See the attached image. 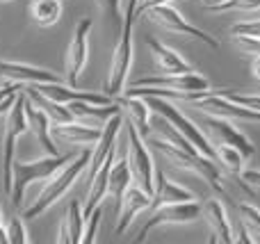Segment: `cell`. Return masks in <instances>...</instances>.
I'll list each match as a JSON object with an SVG mask.
<instances>
[{
	"label": "cell",
	"mask_w": 260,
	"mask_h": 244,
	"mask_svg": "<svg viewBox=\"0 0 260 244\" xmlns=\"http://www.w3.org/2000/svg\"><path fill=\"white\" fill-rule=\"evenodd\" d=\"M0 3H12V0H0Z\"/></svg>",
	"instance_id": "7bdbcfd3"
},
{
	"label": "cell",
	"mask_w": 260,
	"mask_h": 244,
	"mask_svg": "<svg viewBox=\"0 0 260 244\" xmlns=\"http://www.w3.org/2000/svg\"><path fill=\"white\" fill-rule=\"evenodd\" d=\"M197 105L201 112L210 114V117H224V119H249V121H260V110L247 108V105H240L229 100L226 96L219 94V89L210 91L206 98L197 100Z\"/></svg>",
	"instance_id": "7c38bea8"
},
{
	"label": "cell",
	"mask_w": 260,
	"mask_h": 244,
	"mask_svg": "<svg viewBox=\"0 0 260 244\" xmlns=\"http://www.w3.org/2000/svg\"><path fill=\"white\" fill-rule=\"evenodd\" d=\"M249 71H251V78L260 85V55H256L251 62V66H249Z\"/></svg>",
	"instance_id": "ab89813d"
},
{
	"label": "cell",
	"mask_w": 260,
	"mask_h": 244,
	"mask_svg": "<svg viewBox=\"0 0 260 244\" xmlns=\"http://www.w3.org/2000/svg\"><path fill=\"white\" fill-rule=\"evenodd\" d=\"M16 91H18V82H7V85H3L0 87V100L12 96V94H16Z\"/></svg>",
	"instance_id": "74e56055"
},
{
	"label": "cell",
	"mask_w": 260,
	"mask_h": 244,
	"mask_svg": "<svg viewBox=\"0 0 260 244\" xmlns=\"http://www.w3.org/2000/svg\"><path fill=\"white\" fill-rule=\"evenodd\" d=\"M231 9H238V12H258L260 9V0H226V3L210 7V12H231Z\"/></svg>",
	"instance_id": "1f68e13d"
},
{
	"label": "cell",
	"mask_w": 260,
	"mask_h": 244,
	"mask_svg": "<svg viewBox=\"0 0 260 244\" xmlns=\"http://www.w3.org/2000/svg\"><path fill=\"white\" fill-rule=\"evenodd\" d=\"M119 103L128 112V121L137 128L139 135L146 137L151 132V108L144 100V96H123Z\"/></svg>",
	"instance_id": "cb8c5ba5"
},
{
	"label": "cell",
	"mask_w": 260,
	"mask_h": 244,
	"mask_svg": "<svg viewBox=\"0 0 260 244\" xmlns=\"http://www.w3.org/2000/svg\"><path fill=\"white\" fill-rule=\"evenodd\" d=\"M242 178L247 185L251 187H260V169H242Z\"/></svg>",
	"instance_id": "8d00e7d4"
},
{
	"label": "cell",
	"mask_w": 260,
	"mask_h": 244,
	"mask_svg": "<svg viewBox=\"0 0 260 244\" xmlns=\"http://www.w3.org/2000/svg\"><path fill=\"white\" fill-rule=\"evenodd\" d=\"M37 91L46 98L55 100V103H73V100H85V103H94V105H110L114 103L108 94H91V91H80L73 85H62V82H41L35 85Z\"/></svg>",
	"instance_id": "4fadbf2b"
},
{
	"label": "cell",
	"mask_w": 260,
	"mask_h": 244,
	"mask_svg": "<svg viewBox=\"0 0 260 244\" xmlns=\"http://www.w3.org/2000/svg\"><path fill=\"white\" fill-rule=\"evenodd\" d=\"M101 217H103V210L94 208V213L85 219L87 226H85V235H82V244H94L96 242V231H99V224H101Z\"/></svg>",
	"instance_id": "d6a6232c"
},
{
	"label": "cell",
	"mask_w": 260,
	"mask_h": 244,
	"mask_svg": "<svg viewBox=\"0 0 260 244\" xmlns=\"http://www.w3.org/2000/svg\"><path fill=\"white\" fill-rule=\"evenodd\" d=\"M126 132H128V151H130L128 162L133 178L144 192H148L153 196V190H155V164H153V158L148 153L146 144H144V137L139 135L137 128L130 121H126Z\"/></svg>",
	"instance_id": "52a82bcc"
},
{
	"label": "cell",
	"mask_w": 260,
	"mask_h": 244,
	"mask_svg": "<svg viewBox=\"0 0 260 244\" xmlns=\"http://www.w3.org/2000/svg\"><path fill=\"white\" fill-rule=\"evenodd\" d=\"M240 222L247 235H251V242H260V210L251 203H240Z\"/></svg>",
	"instance_id": "f1b7e54d"
},
{
	"label": "cell",
	"mask_w": 260,
	"mask_h": 244,
	"mask_svg": "<svg viewBox=\"0 0 260 244\" xmlns=\"http://www.w3.org/2000/svg\"><path fill=\"white\" fill-rule=\"evenodd\" d=\"M233 34H251V37H260V21H242V23H235L231 27Z\"/></svg>",
	"instance_id": "d590c367"
},
{
	"label": "cell",
	"mask_w": 260,
	"mask_h": 244,
	"mask_svg": "<svg viewBox=\"0 0 260 244\" xmlns=\"http://www.w3.org/2000/svg\"><path fill=\"white\" fill-rule=\"evenodd\" d=\"M89 160H91V151L89 149H85L80 155H76V158H73L71 162L62 169V171L55 173L53 181H50L48 185L44 187V192L39 194V199H37L30 208H25L23 217L35 219V217H39V215H44L53 203H57V201L69 192V187H71L73 183L82 176V171L89 167Z\"/></svg>",
	"instance_id": "277c9868"
},
{
	"label": "cell",
	"mask_w": 260,
	"mask_h": 244,
	"mask_svg": "<svg viewBox=\"0 0 260 244\" xmlns=\"http://www.w3.org/2000/svg\"><path fill=\"white\" fill-rule=\"evenodd\" d=\"M148 18H151L155 25L165 27V30L169 32H178V34H187V37H194V39H201L203 44H208L210 48H219V39H215V37H210L208 32L199 30L197 25H192V23L187 21V18L183 16V14L178 12L176 7H171V3H165V5H153V7H148L146 12Z\"/></svg>",
	"instance_id": "9c48e42d"
},
{
	"label": "cell",
	"mask_w": 260,
	"mask_h": 244,
	"mask_svg": "<svg viewBox=\"0 0 260 244\" xmlns=\"http://www.w3.org/2000/svg\"><path fill=\"white\" fill-rule=\"evenodd\" d=\"M221 96H226L229 100L233 103H240V105H247V108H253V110H260V96H247V94H238V91H231V89H219Z\"/></svg>",
	"instance_id": "836d02e7"
},
{
	"label": "cell",
	"mask_w": 260,
	"mask_h": 244,
	"mask_svg": "<svg viewBox=\"0 0 260 244\" xmlns=\"http://www.w3.org/2000/svg\"><path fill=\"white\" fill-rule=\"evenodd\" d=\"M201 217V203L197 201H180V203H167L155 208V213L148 217V222L142 226L139 235L135 237V242H144L151 235L153 228L157 226H180V224H192Z\"/></svg>",
	"instance_id": "ba28073f"
},
{
	"label": "cell",
	"mask_w": 260,
	"mask_h": 244,
	"mask_svg": "<svg viewBox=\"0 0 260 244\" xmlns=\"http://www.w3.org/2000/svg\"><path fill=\"white\" fill-rule=\"evenodd\" d=\"M18 94V91H16ZM16 94H12V96H7V98H3L0 100V117H5V114L12 110V105H14V100H16Z\"/></svg>",
	"instance_id": "f35d334b"
},
{
	"label": "cell",
	"mask_w": 260,
	"mask_h": 244,
	"mask_svg": "<svg viewBox=\"0 0 260 244\" xmlns=\"http://www.w3.org/2000/svg\"><path fill=\"white\" fill-rule=\"evenodd\" d=\"M144 98H146V103H148V108H151L153 114L165 117L167 121H169L171 126L180 132V135H185L189 142H192L194 149H197L199 153H203L206 158L215 160V146L210 144V140H208V137L199 130V126H194V123L189 121V119L185 117L178 108H176V105H171L169 100H165L162 96H144Z\"/></svg>",
	"instance_id": "8992f818"
},
{
	"label": "cell",
	"mask_w": 260,
	"mask_h": 244,
	"mask_svg": "<svg viewBox=\"0 0 260 244\" xmlns=\"http://www.w3.org/2000/svg\"><path fill=\"white\" fill-rule=\"evenodd\" d=\"M0 242H7V228H5V217H3V210H0Z\"/></svg>",
	"instance_id": "60d3db41"
},
{
	"label": "cell",
	"mask_w": 260,
	"mask_h": 244,
	"mask_svg": "<svg viewBox=\"0 0 260 244\" xmlns=\"http://www.w3.org/2000/svg\"><path fill=\"white\" fill-rule=\"evenodd\" d=\"M206 126L210 128V130L215 132L221 142H224V144H231L233 149H238L244 158H251V155L256 153V146L251 144V140H249L242 130H238V126H235V123H231V119L210 117L206 121Z\"/></svg>",
	"instance_id": "ac0fdd59"
},
{
	"label": "cell",
	"mask_w": 260,
	"mask_h": 244,
	"mask_svg": "<svg viewBox=\"0 0 260 244\" xmlns=\"http://www.w3.org/2000/svg\"><path fill=\"white\" fill-rule=\"evenodd\" d=\"M82 235H85V215H82V205H80V201H71L67 208V215H64L57 242L80 244Z\"/></svg>",
	"instance_id": "603a6c76"
},
{
	"label": "cell",
	"mask_w": 260,
	"mask_h": 244,
	"mask_svg": "<svg viewBox=\"0 0 260 244\" xmlns=\"http://www.w3.org/2000/svg\"><path fill=\"white\" fill-rule=\"evenodd\" d=\"M153 203V196L148 192H144L139 185H130L121 199V205H119V222H117V235H123L128 231V226L133 224V219L137 217L142 210H148Z\"/></svg>",
	"instance_id": "2e32d148"
},
{
	"label": "cell",
	"mask_w": 260,
	"mask_h": 244,
	"mask_svg": "<svg viewBox=\"0 0 260 244\" xmlns=\"http://www.w3.org/2000/svg\"><path fill=\"white\" fill-rule=\"evenodd\" d=\"M76 155H46L39 160H14V183H12V203L21 205L23 196H25L27 185H32L35 181H48L57 171H62Z\"/></svg>",
	"instance_id": "3957f363"
},
{
	"label": "cell",
	"mask_w": 260,
	"mask_h": 244,
	"mask_svg": "<svg viewBox=\"0 0 260 244\" xmlns=\"http://www.w3.org/2000/svg\"><path fill=\"white\" fill-rule=\"evenodd\" d=\"M180 201H194V194L185 187L176 185V183L167 181L162 171H155V190H153V203L151 208H160L167 203H180Z\"/></svg>",
	"instance_id": "7402d4cb"
},
{
	"label": "cell",
	"mask_w": 260,
	"mask_h": 244,
	"mask_svg": "<svg viewBox=\"0 0 260 244\" xmlns=\"http://www.w3.org/2000/svg\"><path fill=\"white\" fill-rule=\"evenodd\" d=\"M151 146L167 160V162H171L178 169H185V171L199 173L217 194L226 196L224 187H221V173H219V169L215 167L212 158H206V155L199 153V151H185V149H180V146L171 144V142H167V140H153Z\"/></svg>",
	"instance_id": "7a4b0ae2"
},
{
	"label": "cell",
	"mask_w": 260,
	"mask_h": 244,
	"mask_svg": "<svg viewBox=\"0 0 260 244\" xmlns=\"http://www.w3.org/2000/svg\"><path fill=\"white\" fill-rule=\"evenodd\" d=\"M25 117H27V126H30L32 132H35V137H37L41 149H44L48 155H57L59 151L53 142V132H50L53 121H50L48 114H46L41 108H37L27 96H25Z\"/></svg>",
	"instance_id": "ffe728a7"
},
{
	"label": "cell",
	"mask_w": 260,
	"mask_h": 244,
	"mask_svg": "<svg viewBox=\"0 0 260 244\" xmlns=\"http://www.w3.org/2000/svg\"><path fill=\"white\" fill-rule=\"evenodd\" d=\"M137 5L139 0H128L126 5V16H123V25L119 32L117 48L112 55V64H110V73L105 78L103 94H108L110 98H119L126 89L128 73L133 66V25L137 18Z\"/></svg>",
	"instance_id": "6da1fadb"
},
{
	"label": "cell",
	"mask_w": 260,
	"mask_h": 244,
	"mask_svg": "<svg viewBox=\"0 0 260 244\" xmlns=\"http://www.w3.org/2000/svg\"><path fill=\"white\" fill-rule=\"evenodd\" d=\"M238 39V46L249 55H260V37H251V34H235Z\"/></svg>",
	"instance_id": "e575fe53"
},
{
	"label": "cell",
	"mask_w": 260,
	"mask_h": 244,
	"mask_svg": "<svg viewBox=\"0 0 260 244\" xmlns=\"http://www.w3.org/2000/svg\"><path fill=\"white\" fill-rule=\"evenodd\" d=\"M25 130H30L25 117V94H16L12 110L7 114V123H5V144H3V187L7 194H12V183H14V151H16L18 137Z\"/></svg>",
	"instance_id": "5b68a950"
},
{
	"label": "cell",
	"mask_w": 260,
	"mask_h": 244,
	"mask_svg": "<svg viewBox=\"0 0 260 244\" xmlns=\"http://www.w3.org/2000/svg\"><path fill=\"white\" fill-rule=\"evenodd\" d=\"M89 32H91V18H82L73 30V39L67 50V82L76 87L80 80V73L89 57Z\"/></svg>",
	"instance_id": "30bf717a"
},
{
	"label": "cell",
	"mask_w": 260,
	"mask_h": 244,
	"mask_svg": "<svg viewBox=\"0 0 260 244\" xmlns=\"http://www.w3.org/2000/svg\"><path fill=\"white\" fill-rule=\"evenodd\" d=\"M67 108L71 110V114L80 121L85 119H96V121H108L110 117L121 112V103H110V105H94V103H85V100H73L67 103Z\"/></svg>",
	"instance_id": "484cf974"
},
{
	"label": "cell",
	"mask_w": 260,
	"mask_h": 244,
	"mask_svg": "<svg viewBox=\"0 0 260 244\" xmlns=\"http://www.w3.org/2000/svg\"><path fill=\"white\" fill-rule=\"evenodd\" d=\"M55 140L59 142H67V144L73 146H91L101 140V128H94L89 123H82V121H67V123H53L50 128Z\"/></svg>",
	"instance_id": "d6986e66"
},
{
	"label": "cell",
	"mask_w": 260,
	"mask_h": 244,
	"mask_svg": "<svg viewBox=\"0 0 260 244\" xmlns=\"http://www.w3.org/2000/svg\"><path fill=\"white\" fill-rule=\"evenodd\" d=\"M133 185V171H130V162L126 155L112 162V169H110V181H108V194L117 201V208L121 205V199L126 194V190Z\"/></svg>",
	"instance_id": "d4e9b609"
},
{
	"label": "cell",
	"mask_w": 260,
	"mask_h": 244,
	"mask_svg": "<svg viewBox=\"0 0 260 244\" xmlns=\"http://www.w3.org/2000/svg\"><path fill=\"white\" fill-rule=\"evenodd\" d=\"M215 158L219 160V162L224 164V167L229 169L231 173H233V176H238V178L242 176V162H244L247 158H244V155L240 153L238 149H233L231 144H224V142H221L219 146H215ZM240 183H242L244 190H249V185L242 181V178H240Z\"/></svg>",
	"instance_id": "83f0119b"
},
{
	"label": "cell",
	"mask_w": 260,
	"mask_h": 244,
	"mask_svg": "<svg viewBox=\"0 0 260 244\" xmlns=\"http://www.w3.org/2000/svg\"><path fill=\"white\" fill-rule=\"evenodd\" d=\"M30 16L39 27H53L62 18V0H30Z\"/></svg>",
	"instance_id": "4316f807"
},
{
	"label": "cell",
	"mask_w": 260,
	"mask_h": 244,
	"mask_svg": "<svg viewBox=\"0 0 260 244\" xmlns=\"http://www.w3.org/2000/svg\"><path fill=\"white\" fill-rule=\"evenodd\" d=\"M221 3H226V0H203V5H206L208 9H210V7H217V5H221Z\"/></svg>",
	"instance_id": "b9f144b4"
},
{
	"label": "cell",
	"mask_w": 260,
	"mask_h": 244,
	"mask_svg": "<svg viewBox=\"0 0 260 244\" xmlns=\"http://www.w3.org/2000/svg\"><path fill=\"white\" fill-rule=\"evenodd\" d=\"M146 44H148V48H151L153 59H155L157 68H160L162 73H187V71H192V66H189L187 59L180 57L174 48L160 44V41L153 39V37H148Z\"/></svg>",
	"instance_id": "44dd1931"
},
{
	"label": "cell",
	"mask_w": 260,
	"mask_h": 244,
	"mask_svg": "<svg viewBox=\"0 0 260 244\" xmlns=\"http://www.w3.org/2000/svg\"><path fill=\"white\" fill-rule=\"evenodd\" d=\"M121 126H123L121 112L114 114V117H110L108 121H105V128H103V132H101V140L96 142V149L91 151V160H89V167H87V169H89L87 181H91V178L96 176V171H99L101 164L105 162V158H108V155L117 149V137H119Z\"/></svg>",
	"instance_id": "9a60e30c"
},
{
	"label": "cell",
	"mask_w": 260,
	"mask_h": 244,
	"mask_svg": "<svg viewBox=\"0 0 260 244\" xmlns=\"http://www.w3.org/2000/svg\"><path fill=\"white\" fill-rule=\"evenodd\" d=\"M0 78L7 82H18V85H41V82H62L57 73L48 68H39L23 62H5L0 59Z\"/></svg>",
	"instance_id": "5bb4252c"
},
{
	"label": "cell",
	"mask_w": 260,
	"mask_h": 244,
	"mask_svg": "<svg viewBox=\"0 0 260 244\" xmlns=\"http://www.w3.org/2000/svg\"><path fill=\"white\" fill-rule=\"evenodd\" d=\"M133 87H160V89H171V91H208L210 89V80L197 71L162 73V76L139 78V80L133 82Z\"/></svg>",
	"instance_id": "8fae6325"
},
{
	"label": "cell",
	"mask_w": 260,
	"mask_h": 244,
	"mask_svg": "<svg viewBox=\"0 0 260 244\" xmlns=\"http://www.w3.org/2000/svg\"><path fill=\"white\" fill-rule=\"evenodd\" d=\"M201 217H206L208 226L212 231L210 242H224V244H233V226H231V219L226 215V208L219 199H208L201 205Z\"/></svg>",
	"instance_id": "e0dca14e"
},
{
	"label": "cell",
	"mask_w": 260,
	"mask_h": 244,
	"mask_svg": "<svg viewBox=\"0 0 260 244\" xmlns=\"http://www.w3.org/2000/svg\"><path fill=\"white\" fill-rule=\"evenodd\" d=\"M7 242H12V244H27L30 242L25 222H23L21 217H12V222L7 224Z\"/></svg>",
	"instance_id": "4dcf8cb0"
},
{
	"label": "cell",
	"mask_w": 260,
	"mask_h": 244,
	"mask_svg": "<svg viewBox=\"0 0 260 244\" xmlns=\"http://www.w3.org/2000/svg\"><path fill=\"white\" fill-rule=\"evenodd\" d=\"M99 7L103 9V14L108 16L110 25L114 27L117 32H121V25H123V16H121V0H96Z\"/></svg>",
	"instance_id": "f546056e"
}]
</instances>
